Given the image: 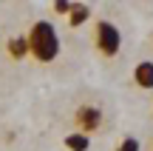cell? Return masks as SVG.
Segmentation results:
<instances>
[{
  "instance_id": "277c9868",
  "label": "cell",
  "mask_w": 153,
  "mask_h": 151,
  "mask_svg": "<svg viewBox=\"0 0 153 151\" xmlns=\"http://www.w3.org/2000/svg\"><path fill=\"white\" fill-rule=\"evenodd\" d=\"M133 83H136L139 89H145V91L153 89V60L136 63V68H133Z\"/></svg>"
},
{
  "instance_id": "3957f363",
  "label": "cell",
  "mask_w": 153,
  "mask_h": 151,
  "mask_svg": "<svg viewBox=\"0 0 153 151\" xmlns=\"http://www.w3.org/2000/svg\"><path fill=\"white\" fill-rule=\"evenodd\" d=\"M102 120H105V114H102L99 106H79L74 111V125L79 128V134H85V137H91L94 131L102 128Z\"/></svg>"
},
{
  "instance_id": "ba28073f",
  "label": "cell",
  "mask_w": 153,
  "mask_h": 151,
  "mask_svg": "<svg viewBox=\"0 0 153 151\" xmlns=\"http://www.w3.org/2000/svg\"><path fill=\"white\" fill-rule=\"evenodd\" d=\"M116 151H139V140H136V137H125Z\"/></svg>"
},
{
  "instance_id": "7a4b0ae2",
  "label": "cell",
  "mask_w": 153,
  "mask_h": 151,
  "mask_svg": "<svg viewBox=\"0 0 153 151\" xmlns=\"http://www.w3.org/2000/svg\"><path fill=\"white\" fill-rule=\"evenodd\" d=\"M94 49H97L105 60L116 57L119 49H122V32L111 20H97L94 23Z\"/></svg>"
},
{
  "instance_id": "5b68a950",
  "label": "cell",
  "mask_w": 153,
  "mask_h": 151,
  "mask_svg": "<svg viewBox=\"0 0 153 151\" xmlns=\"http://www.w3.org/2000/svg\"><path fill=\"white\" fill-rule=\"evenodd\" d=\"M6 51H9L11 60H23V57L28 54V40H26V34L9 37V43H6Z\"/></svg>"
},
{
  "instance_id": "8992f818",
  "label": "cell",
  "mask_w": 153,
  "mask_h": 151,
  "mask_svg": "<svg viewBox=\"0 0 153 151\" xmlns=\"http://www.w3.org/2000/svg\"><path fill=\"white\" fill-rule=\"evenodd\" d=\"M88 17H91V9L85 3H71V11H68V26L71 29H79Z\"/></svg>"
},
{
  "instance_id": "52a82bcc",
  "label": "cell",
  "mask_w": 153,
  "mask_h": 151,
  "mask_svg": "<svg viewBox=\"0 0 153 151\" xmlns=\"http://www.w3.org/2000/svg\"><path fill=\"white\" fill-rule=\"evenodd\" d=\"M62 143H65V148H68V151H88V148H91V137L79 134V131L68 134V137H65Z\"/></svg>"
},
{
  "instance_id": "9c48e42d",
  "label": "cell",
  "mask_w": 153,
  "mask_h": 151,
  "mask_svg": "<svg viewBox=\"0 0 153 151\" xmlns=\"http://www.w3.org/2000/svg\"><path fill=\"white\" fill-rule=\"evenodd\" d=\"M54 11H60V14H68V11H71V3H68V0H57V3H54Z\"/></svg>"
},
{
  "instance_id": "6da1fadb",
  "label": "cell",
  "mask_w": 153,
  "mask_h": 151,
  "mask_svg": "<svg viewBox=\"0 0 153 151\" xmlns=\"http://www.w3.org/2000/svg\"><path fill=\"white\" fill-rule=\"evenodd\" d=\"M26 40H28V54L37 63H54L60 57L62 43H60V34H57L51 20H34Z\"/></svg>"
}]
</instances>
